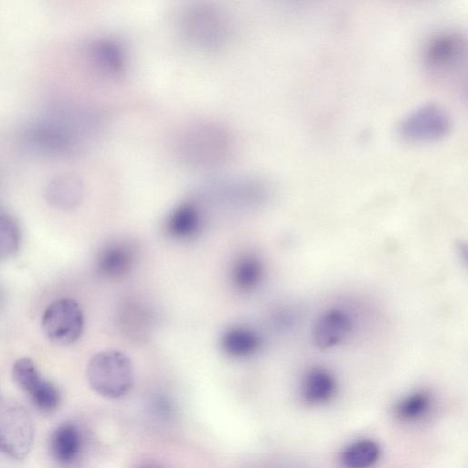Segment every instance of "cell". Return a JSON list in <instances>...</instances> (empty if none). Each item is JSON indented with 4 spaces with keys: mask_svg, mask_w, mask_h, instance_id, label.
Segmentation results:
<instances>
[{
    "mask_svg": "<svg viewBox=\"0 0 468 468\" xmlns=\"http://www.w3.org/2000/svg\"><path fill=\"white\" fill-rule=\"evenodd\" d=\"M380 453L378 442L362 439L346 446L340 454V461L346 467L366 468L377 463Z\"/></svg>",
    "mask_w": 468,
    "mask_h": 468,
    "instance_id": "12",
    "label": "cell"
},
{
    "mask_svg": "<svg viewBox=\"0 0 468 468\" xmlns=\"http://www.w3.org/2000/svg\"><path fill=\"white\" fill-rule=\"evenodd\" d=\"M32 404L42 412H52L60 403L58 388L50 381L41 382L28 394Z\"/></svg>",
    "mask_w": 468,
    "mask_h": 468,
    "instance_id": "17",
    "label": "cell"
},
{
    "mask_svg": "<svg viewBox=\"0 0 468 468\" xmlns=\"http://www.w3.org/2000/svg\"><path fill=\"white\" fill-rule=\"evenodd\" d=\"M46 198L55 207L71 209L81 199L82 186L78 178L71 175H58L46 186Z\"/></svg>",
    "mask_w": 468,
    "mask_h": 468,
    "instance_id": "10",
    "label": "cell"
},
{
    "mask_svg": "<svg viewBox=\"0 0 468 468\" xmlns=\"http://www.w3.org/2000/svg\"><path fill=\"white\" fill-rule=\"evenodd\" d=\"M48 446L56 462L61 464L73 463L82 449V436L79 427L70 421L59 424L52 431Z\"/></svg>",
    "mask_w": 468,
    "mask_h": 468,
    "instance_id": "8",
    "label": "cell"
},
{
    "mask_svg": "<svg viewBox=\"0 0 468 468\" xmlns=\"http://www.w3.org/2000/svg\"><path fill=\"white\" fill-rule=\"evenodd\" d=\"M466 58V38L460 31L452 29L433 35L424 45L421 55L424 68L437 75L456 72Z\"/></svg>",
    "mask_w": 468,
    "mask_h": 468,
    "instance_id": "4",
    "label": "cell"
},
{
    "mask_svg": "<svg viewBox=\"0 0 468 468\" xmlns=\"http://www.w3.org/2000/svg\"><path fill=\"white\" fill-rule=\"evenodd\" d=\"M90 388L107 399H120L133 388L134 371L131 359L123 352L108 349L95 354L87 365Z\"/></svg>",
    "mask_w": 468,
    "mask_h": 468,
    "instance_id": "1",
    "label": "cell"
},
{
    "mask_svg": "<svg viewBox=\"0 0 468 468\" xmlns=\"http://www.w3.org/2000/svg\"><path fill=\"white\" fill-rule=\"evenodd\" d=\"M115 250H105L98 261L99 271L106 276L114 277L122 274L129 265V257Z\"/></svg>",
    "mask_w": 468,
    "mask_h": 468,
    "instance_id": "18",
    "label": "cell"
},
{
    "mask_svg": "<svg viewBox=\"0 0 468 468\" xmlns=\"http://www.w3.org/2000/svg\"><path fill=\"white\" fill-rule=\"evenodd\" d=\"M451 129V119L438 104L426 103L418 107L398 125L399 135L410 143H430L445 137Z\"/></svg>",
    "mask_w": 468,
    "mask_h": 468,
    "instance_id": "6",
    "label": "cell"
},
{
    "mask_svg": "<svg viewBox=\"0 0 468 468\" xmlns=\"http://www.w3.org/2000/svg\"><path fill=\"white\" fill-rule=\"evenodd\" d=\"M12 378L16 386L27 395L43 379L36 364L28 357H21L13 364Z\"/></svg>",
    "mask_w": 468,
    "mask_h": 468,
    "instance_id": "16",
    "label": "cell"
},
{
    "mask_svg": "<svg viewBox=\"0 0 468 468\" xmlns=\"http://www.w3.org/2000/svg\"><path fill=\"white\" fill-rule=\"evenodd\" d=\"M74 125L62 116H48L31 123L23 135L24 144L46 156H60L74 150L78 144Z\"/></svg>",
    "mask_w": 468,
    "mask_h": 468,
    "instance_id": "2",
    "label": "cell"
},
{
    "mask_svg": "<svg viewBox=\"0 0 468 468\" xmlns=\"http://www.w3.org/2000/svg\"><path fill=\"white\" fill-rule=\"evenodd\" d=\"M21 229L9 214L0 211V261L14 256L21 245Z\"/></svg>",
    "mask_w": 468,
    "mask_h": 468,
    "instance_id": "14",
    "label": "cell"
},
{
    "mask_svg": "<svg viewBox=\"0 0 468 468\" xmlns=\"http://www.w3.org/2000/svg\"><path fill=\"white\" fill-rule=\"evenodd\" d=\"M336 383L334 376L325 368L315 367L307 371L301 385V396L310 405H321L335 395Z\"/></svg>",
    "mask_w": 468,
    "mask_h": 468,
    "instance_id": "9",
    "label": "cell"
},
{
    "mask_svg": "<svg viewBox=\"0 0 468 468\" xmlns=\"http://www.w3.org/2000/svg\"><path fill=\"white\" fill-rule=\"evenodd\" d=\"M41 327L54 344L69 346L75 343L84 328V314L80 304L71 298H59L43 312Z\"/></svg>",
    "mask_w": 468,
    "mask_h": 468,
    "instance_id": "5",
    "label": "cell"
},
{
    "mask_svg": "<svg viewBox=\"0 0 468 468\" xmlns=\"http://www.w3.org/2000/svg\"><path fill=\"white\" fill-rule=\"evenodd\" d=\"M262 277V267L258 260L248 258L237 264L233 272L236 287L242 292L256 288Z\"/></svg>",
    "mask_w": 468,
    "mask_h": 468,
    "instance_id": "15",
    "label": "cell"
},
{
    "mask_svg": "<svg viewBox=\"0 0 468 468\" xmlns=\"http://www.w3.org/2000/svg\"><path fill=\"white\" fill-rule=\"evenodd\" d=\"M34 424L27 410L17 402L0 397V452L22 460L34 441Z\"/></svg>",
    "mask_w": 468,
    "mask_h": 468,
    "instance_id": "3",
    "label": "cell"
},
{
    "mask_svg": "<svg viewBox=\"0 0 468 468\" xmlns=\"http://www.w3.org/2000/svg\"><path fill=\"white\" fill-rule=\"evenodd\" d=\"M352 322L349 314L339 308L324 312L314 328V340L321 349L331 348L343 342L350 334Z\"/></svg>",
    "mask_w": 468,
    "mask_h": 468,
    "instance_id": "7",
    "label": "cell"
},
{
    "mask_svg": "<svg viewBox=\"0 0 468 468\" xmlns=\"http://www.w3.org/2000/svg\"><path fill=\"white\" fill-rule=\"evenodd\" d=\"M431 399L429 393L423 390L413 392L397 402L394 414L397 419L410 422L421 419L429 411Z\"/></svg>",
    "mask_w": 468,
    "mask_h": 468,
    "instance_id": "13",
    "label": "cell"
},
{
    "mask_svg": "<svg viewBox=\"0 0 468 468\" xmlns=\"http://www.w3.org/2000/svg\"><path fill=\"white\" fill-rule=\"evenodd\" d=\"M219 344L229 356L245 358L255 354L261 346V338L252 329L244 326H233L223 332Z\"/></svg>",
    "mask_w": 468,
    "mask_h": 468,
    "instance_id": "11",
    "label": "cell"
}]
</instances>
